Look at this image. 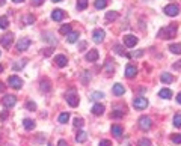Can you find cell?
Returning <instances> with one entry per match:
<instances>
[{
  "mask_svg": "<svg viewBox=\"0 0 181 146\" xmlns=\"http://www.w3.org/2000/svg\"><path fill=\"white\" fill-rule=\"evenodd\" d=\"M88 8V0H77V9L83 11Z\"/></svg>",
  "mask_w": 181,
  "mask_h": 146,
  "instance_id": "obj_31",
  "label": "cell"
},
{
  "mask_svg": "<svg viewBox=\"0 0 181 146\" xmlns=\"http://www.w3.org/2000/svg\"><path fill=\"white\" fill-rule=\"evenodd\" d=\"M3 90H5V84L0 81V92H3Z\"/></svg>",
  "mask_w": 181,
  "mask_h": 146,
  "instance_id": "obj_51",
  "label": "cell"
},
{
  "mask_svg": "<svg viewBox=\"0 0 181 146\" xmlns=\"http://www.w3.org/2000/svg\"><path fill=\"white\" fill-rule=\"evenodd\" d=\"M26 63H27V59H21L20 63H15V65H14V69H15V71H17V69H21V68L26 67Z\"/></svg>",
  "mask_w": 181,
  "mask_h": 146,
  "instance_id": "obj_35",
  "label": "cell"
},
{
  "mask_svg": "<svg viewBox=\"0 0 181 146\" xmlns=\"http://www.w3.org/2000/svg\"><path fill=\"white\" fill-rule=\"evenodd\" d=\"M77 39H79V32H73V30H71V32L67 35V41L68 42H71V44L76 42Z\"/></svg>",
  "mask_w": 181,
  "mask_h": 146,
  "instance_id": "obj_21",
  "label": "cell"
},
{
  "mask_svg": "<svg viewBox=\"0 0 181 146\" xmlns=\"http://www.w3.org/2000/svg\"><path fill=\"white\" fill-rule=\"evenodd\" d=\"M101 98H104V95H103L101 92H94V93H92V100L98 101V100H101Z\"/></svg>",
  "mask_w": 181,
  "mask_h": 146,
  "instance_id": "obj_39",
  "label": "cell"
},
{
  "mask_svg": "<svg viewBox=\"0 0 181 146\" xmlns=\"http://www.w3.org/2000/svg\"><path fill=\"white\" fill-rule=\"evenodd\" d=\"M41 89L44 90V92H48V90H50V81H48V80L41 81Z\"/></svg>",
  "mask_w": 181,
  "mask_h": 146,
  "instance_id": "obj_36",
  "label": "cell"
},
{
  "mask_svg": "<svg viewBox=\"0 0 181 146\" xmlns=\"http://www.w3.org/2000/svg\"><path fill=\"white\" fill-rule=\"evenodd\" d=\"M32 23H35V17H33V15L26 14V15L23 17V24H24V26H30Z\"/></svg>",
  "mask_w": 181,
  "mask_h": 146,
  "instance_id": "obj_22",
  "label": "cell"
},
{
  "mask_svg": "<svg viewBox=\"0 0 181 146\" xmlns=\"http://www.w3.org/2000/svg\"><path fill=\"white\" fill-rule=\"evenodd\" d=\"M74 127H76V128L83 127V121H82V119H79V118H76V119H74Z\"/></svg>",
  "mask_w": 181,
  "mask_h": 146,
  "instance_id": "obj_44",
  "label": "cell"
},
{
  "mask_svg": "<svg viewBox=\"0 0 181 146\" xmlns=\"http://www.w3.org/2000/svg\"><path fill=\"white\" fill-rule=\"evenodd\" d=\"M151 127H152V121H151L149 116H142V118L139 119V128H140V130L148 131Z\"/></svg>",
  "mask_w": 181,
  "mask_h": 146,
  "instance_id": "obj_2",
  "label": "cell"
},
{
  "mask_svg": "<svg viewBox=\"0 0 181 146\" xmlns=\"http://www.w3.org/2000/svg\"><path fill=\"white\" fill-rule=\"evenodd\" d=\"M165 14L169 15V17H175V15L180 14V6H177V5H168L165 8Z\"/></svg>",
  "mask_w": 181,
  "mask_h": 146,
  "instance_id": "obj_7",
  "label": "cell"
},
{
  "mask_svg": "<svg viewBox=\"0 0 181 146\" xmlns=\"http://www.w3.org/2000/svg\"><path fill=\"white\" fill-rule=\"evenodd\" d=\"M104 69H106V72L110 75V74H113L115 72V62L113 60H106V63H104Z\"/></svg>",
  "mask_w": 181,
  "mask_h": 146,
  "instance_id": "obj_16",
  "label": "cell"
},
{
  "mask_svg": "<svg viewBox=\"0 0 181 146\" xmlns=\"http://www.w3.org/2000/svg\"><path fill=\"white\" fill-rule=\"evenodd\" d=\"M122 133H124V130H122V127H119V125H113L112 127V134L116 137V139H119V137H122Z\"/></svg>",
  "mask_w": 181,
  "mask_h": 146,
  "instance_id": "obj_19",
  "label": "cell"
},
{
  "mask_svg": "<svg viewBox=\"0 0 181 146\" xmlns=\"http://www.w3.org/2000/svg\"><path fill=\"white\" fill-rule=\"evenodd\" d=\"M177 101L181 104V93H178V95H177Z\"/></svg>",
  "mask_w": 181,
  "mask_h": 146,
  "instance_id": "obj_52",
  "label": "cell"
},
{
  "mask_svg": "<svg viewBox=\"0 0 181 146\" xmlns=\"http://www.w3.org/2000/svg\"><path fill=\"white\" fill-rule=\"evenodd\" d=\"M175 145H180L181 143V134H175V135H172V139H170Z\"/></svg>",
  "mask_w": 181,
  "mask_h": 146,
  "instance_id": "obj_40",
  "label": "cell"
},
{
  "mask_svg": "<svg viewBox=\"0 0 181 146\" xmlns=\"http://www.w3.org/2000/svg\"><path fill=\"white\" fill-rule=\"evenodd\" d=\"M2 71H3V67H2V65H0V72H2Z\"/></svg>",
  "mask_w": 181,
  "mask_h": 146,
  "instance_id": "obj_55",
  "label": "cell"
},
{
  "mask_svg": "<svg viewBox=\"0 0 181 146\" xmlns=\"http://www.w3.org/2000/svg\"><path fill=\"white\" fill-rule=\"evenodd\" d=\"M175 35H177V26L175 24H169V26L163 27L158 32V38H161V39H172V38H175Z\"/></svg>",
  "mask_w": 181,
  "mask_h": 146,
  "instance_id": "obj_1",
  "label": "cell"
},
{
  "mask_svg": "<svg viewBox=\"0 0 181 146\" xmlns=\"http://www.w3.org/2000/svg\"><path fill=\"white\" fill-rule=\"evenodd\" d=\"M12 2H14V3H23L24 0H12Z\"/></svg>",
  "mask_w": 181,
  "mask_h": 146,
  "instance_id": "obj_53",
  "label": "cell"
},
{
  "mask_svg": "<svg viewBox=\"0 0 181 146\" xmlns=\"http://www.w3.org/2000/svg\"><path fill=\"white\" fill-rule=\"evenodd\" d=\"M124 92H125V88L121 83H116V84L113 86V93H115V95L121 97V95H124Z\"/></svg>",
  "mask_w": 181,
  "mask_h": 146,
  "instance_id": "obj_18",
  "label": "cell"
},
{
  "mask_svg": "<svg viewBox=\"0 0 181 146\" xmlns=\"http://www.w3.org/2000/svg\"><path fill=\"white\" fill-rule=\"evenodd\" d=\"M45 36H48V38H44L45 41H48V42H51V44H56V42H57V39H56V38H53V36H51V33H45Z\"/></svg>",
  "mask_w": 181,
  "mask_h": 146,
  "instance_id": "obj_41",
  "label": "cell"
},
{
  "mask_svg": "<svg viewBox=\"0 0 181 146\" xmlns=\"http://www.w3.org/2000/svg\"><path fill=\"white\" fill-rule=\"evenodd\" d=\"M113 50H115V53H118L119 56L130 57V54H127V53H125V51H124V48H122V47H121V45H119V44H116V45H115V47H113Z\"/></svg>",
  "mask_w": 181,
  "mask_h": 146,
  "instance_id": "obj_26",
  "label": "cell"
},
{
  "mask_svg": "<svg viewBox=\"0 0 181 146\" xmlns=\"http://www.w3.org/2000/svg\"><path fill=\"white\" fill-rule=\"evenodd\" d=\"M172 68H174L175 71H180V69H181V60H178V62H175V63L172 65Z\"/></svg>",
  "mask_w": 181,
  "mask_h": 146,
  "instance_id": "obj_45",
  "label": "cell"
},
{
  "mask_svg": "<svg viewBox=\"0 0 181 146\" xmlns=\"http://www.w3.org/2000/svg\"><path fill=\"white\" fill-rule=\"evenodd\" d=\"M174 125H175L177 128H181V113H178V114L174 116Z\"/></svg>",
  "mask_w": 181,
  "mask_h": 146,
  "instance_id": "obj_34",
  "label": "cell"
},
{
  "mask_svg": "<svg viewBox=\"0 0 181 146\" xmlns=\"http://www.w3.org/2000/svg\"><path fill=\"white\" fill-rule=\"evenodd\" d=\"M8 81H9V86H11V88H14V89H21L23 80L20 79V77H17V75H11Z\"/></svg>",
  "mask_w": 181,
  "mask_h": 146,
  "instance_id": "obj_6",
  "label": "cell"
},
{
  "mask_svg": "<svg viewBox=\"0 0 181 146\" xmlns=\"http://www.w3.org/2000/svg\"><path fill=\"white\" fill-rule=\"evenodd\" d=\"M23 125H24V128H26L27 131H30V130L35 128V121H32V119H24V121H23Z\"/></svg>",
  "mask_w": 181,
  "mask_h": 146,
  "instance_id": "obj_25",
  "label": "cell"
},
{
  "mask_svg": "<svg viewBox=\"0 0 181 146\" xmlns=\"http://www.w3.org/2000/svg\"><path fill=\"white\" fill-rule=\"evenodd\" d=\"M85 57H86L88 62H97V60H98V51L92 48V50H89V51L86 53V56Z\"/></svg>",
  "mask_w": 181,
  "mask_h": 146,
  "instance_id": "obj_13",
  "label": "cell"
},
{
  "mask_svg": "<svg viewBox=\"0 0 181 146\" xmlns=\"http://www.w3.org/2000/svg\"><path fill=\"white\" fill-rule=\"evenodd\" d=\"M55 62H56V65H57V67L64 68V67H67L68 59H67V56H64V54H57V56L55 57Z\"/></svg>",
  "mask_w": 181,
  "mask_h": 146,
  "instance_id": "obj_14",
  "label": "cell"
},
{
  "mask_svg": "<svg viewBox=\"0 0 181 146\" xmlns=\"http://www.w3.org/2000/svg\"><path fill=\"white\" fill-rule=\"evenodd\" d=\"M142 54H143V51H142V50H136V51H133V53L130 54V57H140Z\"/></svg>",
  "mask_w": 181,
  "mask_h": 146,
  "instance_id": "obj_43",
  "label": "cell"
},
{
  "mask_svg": "<svg viewBox=\"0 0 181 146\" xmlns=\"http://www.w3.org/2000/svg\"><path fill=\"white\" fill-rule=\"evenodd\" d=\"M9 26V20L6 17H0V29H6Z\"/></svg>",
  "mask_w": 181,
  "mask_h": 146,
  "instance_id": "obj_33",
  "label": "cell"
},
{
  "mask_svg": "<svg viewBox=\"0 0 181 146\" xmlns=\"http://www.w3.org/2000/svg\"><path fill=\"white\" fill-rule=\"evenodd\" d=\"M137 145L139 146H151V140H148V139H140V140L137 142Z\"/></svg>",
  "mask_w": 181,
  "mask_h": 146,
  "instance_id": "obj_38",
  "label": "cell"
},
{
  "mask_svg": "<svg viewBox=\"0 0 181 146\" xmlns=\"http://www.w3.org/2000/svg\"><path fill=\"white\" fill-rule=\"evenodd\" d=\"M67 102L71 107H77V105H79V98H77V95L74 93V90H71L69 93H67Z\"/></svg>",
  "mask_w": 181,
  "mask_h": 146,
  "instance_id": "obj_8",
  "label": "cell"
},
{
  "mask_svg": "<svg viewBox=\"0 0 181 146\" xmlns=\"http://www.w3.org/2000/svg\"><path fill=\"white\" fill-rule=\"evenodd\" d=\"M15 102H17V98H15L14 95H6V97L3 98V105H5L6 109L14 107V105H15Z\"/></svg>",
  "mask_w": 181,
  "mask_h": 146,
  "instance_id": "obj_11",
  "label": "cell"
},
{
  "mask_svg": "<svg viewBox=\"0 0 181 146\" xmlns=\"http://www.w3.org/2000/svg\"><path fill=\"white\" fill-rule=\"evenodd\" d=\"M92 113H94V114H97V116L103 114V113H104V105L100 104V102H97V104L92 107Z\"/></svg>",
  "mask_w": 181,
  "mask_h": 146,
  "instance_id": "obj_20",
  "label": "cell"
},
{
  "mask_svg": "<svg viewBox=\"0 0 181 146\" xmlns=\"http://www.w3.org/2000/svg\"><path fill=\"white\" fill-rule=\"evenodd\" d=\"M68 121H69V114H68V113H60L59 122H60V124H67Z\"/></svg>",
  "mask_w": 181,
  "mask_h": 146,
  "instance_id": "obj_32",
  "label": "cell"
},
{
  "mask_svg": "<svg viewBox=\"0 0 181 146\" xmlns=\"http://www.w3.org/2000/svg\"><path fill=\"white\" fill-rule=\"evenodd\" d=\"M6 3V0H0V5H5Z\"/></svg>",
  "mask_w": 181,
  "mask_h": 146,
  "instance_id": "obj_54",
  "label": "cell"
},
{
  "mask_svg": "<svg viewBox=\"0 0 181 146\" xmlns=\"http://www.w3.org/2000/svg\"><path fill=\"white\" fill-rule=\"evenodd\" d=\"M76 140H77L79 143H85V142L88 140V134H86L85 131H79L77 135H76Z\"/></svg>",
  "mask_w": 181,
  "mask_h": 146,
  "instance_id": "obj_24",
  "label": "cell"
},
{
  "mask_svg": "<svg viewBox=\"0 0 181 146\" xmlns=\"http://www.w3.org/2000/svg\"><path fill=\"white\" fill-rule=\"evenodd\" d=\"M57 146H68V145H67L65 140H59V142H57Z\"/></svg>",
  "mask_w": 181,
  "mask_h": 146,
  "instance_id": "obj_49",
  "label": "cell"
},
{
  "mask_svg": "<svg viewBox=\"0 0 181 146\" xmlns=\"http://www.w3.org/2000/svg\"><path fill=\"white\" fill-rule=\"evenodd\" d=\"M133 105H135V109H137V110H143V109H147L148 107V100L147 98H142V97L135 98Z\"/></svg>",
  "mask_w": 181,
  "mask_h": 146,
  "instance_id": "obj_3",
  "label": "cell"
},
{
  "mask_svg": "<svg viewBox=\"0 0 181 146\" xmlns=\"http://www.w3.org/2000/svg\"><path fill=\"white\" fill-rule=\"evenodd\" d=\"M169 50L172 53H175V54H181V44H170Z\"/></svg>",
  "mask_w": 181,
  "mask_h": 146,
  "instance_id": "obj_29",
  "label": "cell"
},
{
  "mask_svg": "<svg viewBox=\"0 0 181 146\" xmlns=\"http://www.w3.org/2000/svg\"><path fill=\"white\" fill-rule=\"evenodd\" d=\"M44 3V0H32V5L33 6H39V5H42Z\"/></svg>",
  "mask_w": 181,
  "mask_h": 146,
  "instance_id": "obj_47",
  "label": "cell"
},
{
  "mask_svg": "<svg viewBox=\"0 0 181 146\" xmlns=\"http://www.w3.org/2000/svg\"><path fill=\"white\" fill-rule=\"evenodd\" d=\"M64 17H65V12L62 11V9H55V11L51 12V18L55 21H62Z\"/></svg>",
  "mask_w": 181,
  "mask_h": 146,
  "instance_id": "obj_15",
  "label": "cell"
},
{
  "mask_svg": "<svg viewBox=\"0 0 181 146\" xmlns=\"http://www.w3.org/2000/svg\"><path fill=\"white\" fill-rule=\"evenodd\" d=\"M26 107H27L29 110H32V112H33V110H36V104H35L33 101H27V102H26Z\"/></svg>",
  "mask_w": 181,
  "mask_h": 146,
  "instance_id": "obj_42",
  "label": "cell"
},
{
  "mask_svg": "<svg viewBox=\"0 0 181 146\" xmlns=\"http://www.w3.org/2000/svg\"><path fill=\"white\" fill-rule=\"evenodd\" d=\"M125 113V110L124 109H116V110H115V112H113V118H121V116H122V114H124Z\"/></svg>",
  "mask_w": 181,
  "mask_h": 146,
  "instance_id": "obj_37",
  "label": "cell"
},
{
  "mask_svg": "<svg viewBox=\"0 0 181 146\" xmlns=\"http://www.w3.org/2000/svg\"><path fill=\"white\" fill-rule=\"evenodd\" d=\"M100 146H112V142L110 140H103L101 143H100Z\"/></svg>",
  "mask_w": 181,
  "mask_h": 146,
  "instance_id": "obj_48",
  "label": "cell"
},
{
  "mask_svg": "<svg viewBox=\"0 0 181 146\" xmlns=\"http://www.w3.org/2000/svg\"><path fill=\"white\" fill-rule=\"evenodd\" d=\"M6 116H8V112H3L2 113V116H0V119H5Z\"/></svg>",
  "mask_w": 181,
  "mask_h": 146,
  "instance_id": "obj_50",
  "label": "cell"
},
{
  "mask_svg": "<svg viewBox=\"0 0 181 146\" xmlns=\"http://www.w3.org/2000/svg\"><path fill=\"white\" fill-rule=\"evenodd\" d=\"M30 47V39L29 38H21V39H18V42L15 45V48L18 50V51H24V50H27Z\"/></svg>",
  "mask_w": 181,
  "mask_h": 146,
  "instance_id": "obj_5",
  "label": "cell"
},
{
  "mask_svg": "<svg viewBox=\"0 0 181 146\" xmlns=\"http://www.w3.org/2000/svg\"><path fill=\"white\" fill-rule=\"evenodd\" d=\"M136 74H137V68L135 65H127L125 67V77L127 79H133V77H136Z\"/></svg>",
  "mask_w": 181,
  "mask_h": 146,
  "instance_id": "obj_12",
  "label": "cell"
},
{
  "mask_svg": "<svg viewBox=\"0 0 181 146\" xmlns=\"http://www.w3.org/2000/svg\"><path fill=\"white\" fill-rule=\"evenodd\" d=\"M116 18H118V12L109 11L107 14H106V20H107V21H115Z\"/></svg>",
  "mask_w": 181,
  "mask_h": 146,
  "instance_id": "obj_27",
  "label": "cell"
},
{
  "mask_svg": "<svg viewBox=\"0 0 181 146\" xmlns=\"http://www.w3.org/2000/svg\"><path fill=\"white\" fill-rule=\"evenodd\" d=\"M136 44H137V38H136L135 35H125L124 36V45L125 47L133 48Z\"/></svg>",
  "mask_w": 181,
  "mask_h": 146,
  "instance_id": "obj_9",
  "label": "cell"
},
{
  "mask_svg": "<svg viewBox=\"0 0 181 146\" xmlns=\"http://www.w3.org/2000/svg\"><path fill=\"white\" fill-rule=\"evenodd\" d=\"M12 39H14V35L12 33L2 35L0 36V44H2V47H5V48H9L12 44Z\"/></svg>",
  "mask_w": 181,
  "mask_h": 146,
  "instance_id": "obj_4",
  "label": "cell"
},
{
  "mask_svg": "<svg viewBox=\"0 0 181 146\" xmlns=\"http://www.w3.org/2000/svg\"><path fill=\"white\" fill-rule=\"evenodd\" d=\"M158 97L160 98H165V100H169L170 97H172V90L170 89H161L158 92Z\"/></svg>",
  "mask_w": 181,
  "mask_h": 146,
  "instance_id": "obj_23",
  "label": "cell"
},
{
  "mask_svg": "<svg viewBox=\"0 0 181 146\" xmlns=\"http://www.w3.org/2000/svg\"><path fill=\"white\" fill-rule=\"evenodd\" d=\"M160 80H161V83H166V84H169L174 81V75L169 74V72H163L161 75H160Z\"/></svg>",
  "mask_w": 181,
  "mask_h": 146,
  "instance_id": "obj_17",
  "label": "cell"
},
{
  "mask_svg": "<svg viewBox=\"0 0 181 146\" xmlns=\"http://www.w3.org/2000/svg\"><path fill=\"white\" fill-rule=\"evenodd\" d=\"M104 30L103 29H97V30H94V33H92V38H94V42H97V44H100L103 42V39H104Z\"/></svg>",
  "mask_w": 181,
  "mask_h": 146,
  "instance_id": "obj_10",
  "label": "cell"
},
{
  "mask_svg": "<svg viewBox=\"0 0 181 146\" xmlns=\"http://www.w3.org/2000/svg\"><path fill=\"white\" fill-rule=\"evenodd\" d=\"M109 5V0H95V8L97 9H103Z\"/></svg>",
  "mask_w": 181,
  "mask_h": 146,
  "instance_id": "obj_28",
  "label": "cell"
},
{
  "mask_svg": "<svg viewBox=\"0 0 181 146\" xmlns=\"http://www.w3.org/2000/svg\"><path fill=\"white\" fill-rule=\"evenodd\" d=\"M51 2H60V0H51Z\"/></svg>",
  "mask_w": 181,
  "mask_h": 146,
  "instance_id": "obj_56",
  "label": "cell"
},
{
  "mask_svg": "<svg viewBox=\"0 0 181 146\" xmlns=\"http://www.w3.org/2000/svg\"><path fill=\"white\" fill-rule=\"evenodd\" d=\"M59 32H60V35H68L69 32H71V26H69V24H64V26H60Z\"/></svg>",
  "mask_w": 181,
  "mask_h": 146,
  "instance_id": "obj_30",
  "label": "cell"
},
{
  "mask_svg": "<svg viewBox=\"0 0 181 146\" xmlns=\"http://www.w3.org/2000/svg\"><path fill=\"white\" fill-rule=\"evenodd\" d=\"M53 53V50H51V47H48V48H44V54L45 56H50Z\"/></svg>",
  "mask_w": 181,
  "mask_h": 146,
  "instance_id": "obj_46",
  "label": "cell"
}]
</instances>
